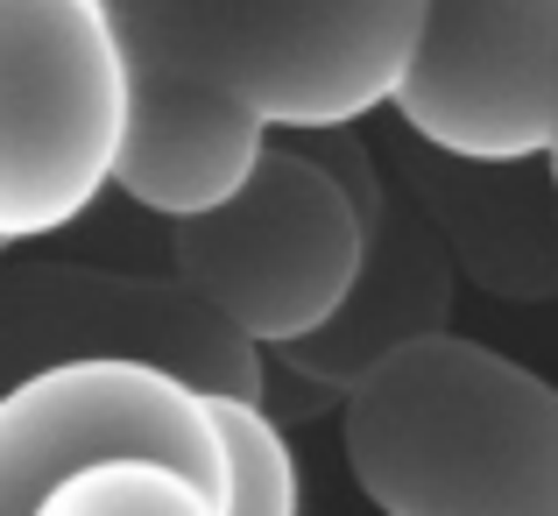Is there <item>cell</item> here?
Masks as SVG:
<instances>
[{"instance_id":"6da1fadb","label":"cell","mask_w":558,"mask_h":516,"mask_svg":"<svg viewBox=\"0 0 558 516\" xmlns=\"http://www.w3.org/2000/svg\"><path fill=\"white\" fill-rule=\"evenodd\" d=\"M128 85L213 99L262 135H354L396 107L424 0H107Z\"/></svg>"},{"instance_id":"7a4b0ae2","label":"cell","mask_w":558,"mask_h":516,"mask_svg":"<svg viewBox=\"0 0 558 516\" xmlns=\"http://www.w3.org/2000/svg\"><path fill=\"white\" fill-rule=\"evenodd\" d=\"M340 439L375 516H558V389L460 333L354 382Z\"/></svg>"},{"instance_id":"3957f363","label":"cell","mask_w":558,"mask_h":516,"mask_svg":"<svg viewBox=\"0 0 558 516\" xmlns=\"http://www.w3.org/2000/svg\"><path fill=\"white\" fill-rule=\"evenodd\" d=\"M368 170L375 156L354 135H276L241 199L170 227V276L247 347H304L340 319V304L361 284V262H368L361 177Z\"/></svg>"},{"instance_id":"277c9868","label":"cell","mask_w":558,"mask_h":516,"mask_svg":"<svg viewBox=\"0 0 558 516\" xmlns=\"http://www.w3.org/2000/svg\"><path fill=\"white\" fill-rule=\"evenodd\" d=\"M128 50L107 0H0V248L78 227L121 170Z\"/></svg>"},{"instance_id":"5b68a950","label":"cell","mask_w":558,"mask_h":516,"mask_svg":"<svg viewBox=\"0 0 558 516\" xmlns=\"http://www.w3.org/2000/svg\"><path fill=\"white\" fill-rule=\"evenodd\" d=\"M128 361L205 404H269V353L213 319L178 276L22 269L0 284V389L50 368Z\"/></svg>"},{"instance_id":"8992f818","label":"cell","mask_w":558,"mask_h":516,"mask_svg":"<svg viewBox=\"0 0 558 516\" xmlns=\"http://www.w3.org/2000/svg\"><path fill=\"white\" fill-rule=\"evenodd\" d=\"M156 460L227 503L213 404L156 368L85 361L0 389V516H43L93 467Z\"/></svg>"},{"instance_id":"52a82bcc","label":"cell","mask_w":558,"mask_h":516,"mask_svg":"<svg viewBox=\"0 0 558 516\" xmlns=\"http://www.w3.org/2000/svg\"><path fill=\"white\" fill-rule=\"evenodd\" d=\"M396 121L438 164H545L558 142V0H424Z\"/></svg>"},{"instance_id":"ba28073f","label":"cell","mask_w":558,"mask_h":516,"mask_svg":"<svg viewBox=\"0 0 558 516\" xmlns=\"http://www.w3.org/2000/svg\"><path fill=\"white\" fill-rule=\"evenodd\" d=\"M361 205H368V262H361L354 298L326 333L276 353V375L318 389L326 404H347L354 382H368L396 353L438 340L452 319V248L438 241L432 213L396 199L381 170L361 177Z\"/></svg>"},{"instance_id":"9c48e42d","label":"cell","mask_w":558,"mask_h":516,"mask_svg":"<svg viewBox=\"0 0 558 516\" xmlns=\"http://www.w3.org/2000/svg\"><path fill=\"white\" fill-rule=\"evenodd\" d=\"M262 156H269V135L255 121L213 107V99L170 93V85H135L113 191L149 219L178 227V219L219 213L227 199H241Z\"/></svg>"},{"instance_id":"30bf717a","label":"cell","mask_w":558,"mask_h":516,"mask_svg":"<svg viewBox=\"0 0 558 516\" xmlns=\"http://www.w3.org/2000/svg\"><path fill=\"white\" fill-rule=\"evenodd\" d=\"M213 432H219V467H227L219 516H298L304 509L298 453H290L283 424L262 404H213Z\"/></svg>"},{"instance_id":"8fae6325","label":"cell","mask_w":558,"mask_h":516,"mask_svg":"<svg viewBox=\"0 0 558 516\" xmlns=\"http://www.w3.org/2000/svg\"><path fill=\"white\" fill-rule=\"evenodd\" d=\"M43 516H219V503L156 460H121L78 475Z\"/></svg>"},{"instance_id":"7c38bea8","label":"cell","mask_w":558,"mask_h":516,"mask_svg":"<svg viewBox=\"0 0 558 516\" xmlns=\"http://www.w3.org/2000/svg\"><path fill=\"white\" fill-rule=\"evenodd\" d=\"M545 184H551V205H558V142H551V156H545Z\"/></svg>"},{"instance_id":"4fadbf2b","label":"cell","mask_w":558,"mask_h":516,"mask_svg":"<svg viewBox=\"0 0 558 516\" xmlns=\"http://www.w3.org/2000/svg\"><path fill=\"white\" fill-rule=\"evenodd\" d=\"M0 255H8V248H0Z\"/></svg>"}]
</instances>
